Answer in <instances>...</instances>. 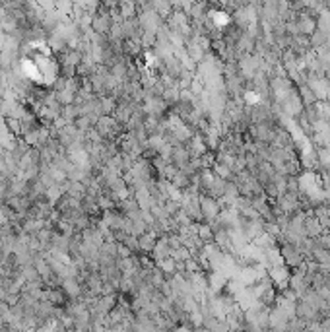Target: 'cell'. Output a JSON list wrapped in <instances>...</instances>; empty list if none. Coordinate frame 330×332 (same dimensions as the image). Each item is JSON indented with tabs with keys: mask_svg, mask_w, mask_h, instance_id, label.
<instances>
[{
	"mask_svg": "<svg viewBox=\"0 0 330 332\" xmlns=\"http://www.w3.org/2000/svg\"><path fill=\"white\" fill-rule=\"evenodd\" d=\"M23 76L35 86H53L58 80V64L45 41L29 43L21 59Z\"/></svg>",
	"mask_w": 330,
	"mask_h": 332,
	"instance_id": "6da1fadb",
	"label": "cell"
},
{
	"mask_svg": "<svg viewBox=\"0 0 330 332\" xmlns=\"http://www.w3.org/2000/svg\"><path fill=\"white\" fill-rule=\"evenodd\" d=\"M62 288H64V293H66V295H70L72 299H76L78 295H80V292H82V290H80V286H78L74 280H64Z\"/></svg>",
	"mask_w": 330,
	"mask_h": 332,
	"instance_id": "7a4b0ae2",
	"label": "cell"
},
{
	"mask_svg": "<svg viewBox=\"0 0 330 332\" xmlns=\"http://www.w3.org/2000/svg\"><path fill=\"white\" fill-rule=\"evenodd\" d=\"M0 224H4V216L0 214Z\"/></svg>",
	"mask_w": 330,
	"mask_h": 332,
	"instance_id": "3957f363",
	"label": "cell"
}]
</instances>
